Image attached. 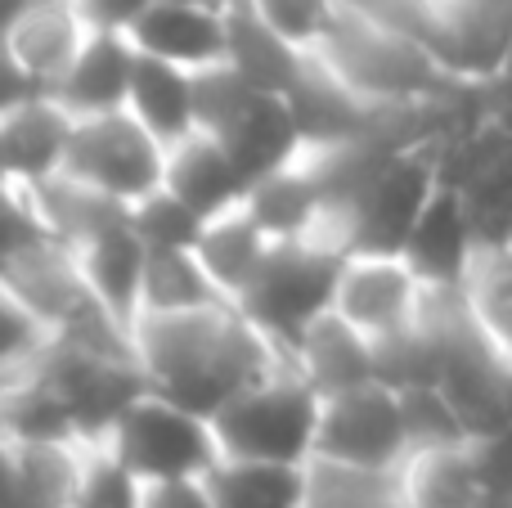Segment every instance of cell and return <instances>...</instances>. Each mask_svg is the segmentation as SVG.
Returning <instances> with one entry per match:
<instances>
[{
  "label": "cell",
  "instance_id": "27",
  "mask_svg": "<svg viewBox=\"0 0 512 508\" xmlns=\"http://www.w3.org/2000/svg\"><path fill=\"white\" fill-rule=\"evenodd\" d=\"M459 297L477 329L512 360V239H481L459 279Z\"/></svg>",
  "mask_w": 512,
  "mask_h": 508
},
{
  "label": "cell",
  "instance_id": "8",
  "mask_svg": "<svg viewBox=\"0 0 512 508\" xmlns=\"http://www.w3.org/2000/svg\"><path fill=\"white\" fill-rule=\"evenodd\" d=\"M441 135L436 140H418L396 149L351 198L342 212V243L346 252L369 248V252H400L423 216L427 198L441 185Z\"/></svg>",
  "mask_w": 512,
  "mask_h": 508
},
{
  "label": "cell",
  "instance_id": "6",
  "mask_svg": "<svg viewBox=\"0 0 512 508\" xmlns=\"http://www.w3.org/2000/svg\"><path fill=\"white\" fill-rule=\"evenodd\" d=\"M414 450L400 405V387L387 378L346 387V392L319 396V432L315 459L364 473H396L405 455Z\"/></svg>",
  "mask_w": 512,
  "mask_h": 508
},
{
  "label": "cell",
  "instance_id": "10",
  "mask_svg": "<svg viewBox=\"0 0 512 508\" xmlns=\"http://www.w3.org/2000/svg\"><path fill=\"white\" fill-rule=\"evenodd\" d=\"M41 374L63 401L77 437L90 441V446H104L113 437L117 419L149 387L135 356H108V351L72 347V342H50L45 347Z\"/></svg>",
  "mask_w": 512,
  "mask_h": 508
},
{
  "label": "cell",
  "instance_id": "1",
  "mask_svg": "<svg viewBox=\"0 0 512 508\" xmlns=\"http://www.w3.org/2000/svg\"><path fill=\"white\" fill-rule=\"evenodd\" d=\"M135 360L153 392L212 419L243 387L288 365V351L234 302H216L203 311L135 320Z\"/></svg>",
  "mask_w": 512,
  "mask_h": 508
},
{
  "label": "cell",
  "instance_id": "31",
  "mask_svg": "<svg viewBox=\"0 0 512 508\" xmlns=\"http://www.w3.org/2000/svg\"><path fill=\"white\" fill-rule=\"evenodd\" d=\"M256 14L283 36L297 50L315 54L319 41L328 36V27L342 14V0H248Z\"/></svg>",
  "mask_w": 512,
  "mask_h": 508
},
{
  "label": "cell",
  "instance_id": "15",
  "mask_svg": "<svg viewBox=\"0 0 512 508\" xmlns=\"http://www.w3.org/2000/svg\"><path fill=\"white\" fill-rule=\"evenodd\" d=\"M477 243H481V230H477V216H472L468 198L441 180L400 252H405L409 266L432 288H459Z\"/></svg>",
  "mask_w": 512,
  "mask_h": 508
},
{
  "label": "cell",
  "instance_id": "3",
  "mask_svg": "<svg viewBox=\"0 0 512 508\" xmlns=\"http://www.w3.org/2000/svg\"><path fill=\"white\" fill-rule=\"evenodd\" d=\"M216 446L234 459H270V464H310L319 432V392L292 369L256 378L234 401L212 414Z\"/></svg>",
  "mask_w": 512,
  "mask_h": 508
},
{
  "label": "cell",
  "instance_id": "17",
  "mask_svg": "<svg viewBox=\"0 0 512 508\" xmlns=\"http://www.w3.org/2000/svg\"><path fill=\"white\" fill-rule=\"evenodd\" d=\"M288 360L319 396H333V392H346V387L382 378L378 347L355 324H346L337 311H324L319 320H310L301 329V338L288 347Z\"/></svg>",
  "mask_w": 512,
  "mask_h": 508
},
{
  "label": "cell",
  "instance_id": "21",
  "mask_svg": "<svg viewBox=\"0 0 512 508\" xmlns=\"http://www.w3.org/2000/svg\"><path fill=\"white\" fill-rule=\"evenodd\" d=\"M270 248H274V239L248 212V203L207 216L203 234H198V243H194L198 261L207 266V275H212V284L221 288L225 302H239V297L256 284V275H261Z\"/></svg>",
  "mask_w": 512,
  "mask_h": 508
},
{
  "label": "cell",
  "instance_id": "34",
  "mask_svg": "<svg viewBox=\"0 0 512 508\" xmlns=\"http://www.w3.org/2000/svg\"><path fill=\"white\" fill-rule=\"evenodd\" d=\"M36 90H41V86H36V81L27 77L23 63H18L14 54H9V45H5V41H0V117H5L9 108H18L23 99H32Z\"/></svg>",
  "mask_w": 512,
  "mask_h": 508
},
{
  "label": "cell",
  "instance_id": "22",
  "mask_svg": "<svg viewBox=\"0 0 512 508\" xmlns=\"http://www.w3.org/2000/svg\"><path fill=\"white\" fill-rule=\"evenodd\" d=\"M225 27H230V59L225 63L256 90L288 95L301 81V72L310 68V54L297 50L292 41H283L248 0H234V5L225 9Z\"/></svg>",
  "mask_w": 512,
  "mask_h": 508
},
{
  "label": "cell",
  "instance_id": "19",
  "mask_svg": "<svg viewBox=\"0 0 512 508\" xmlns=\"http://www.w3.org/2000/svg\"><path fill=\"white\" fill-rule=\"evenodd\" d=\"M162 185H167L171 194L185 198L203 221L207 216H216V212L239 207L243 194H248V180H243L234 153L225 149V140L221 135H212V131H189L185 140L171 144Z\"/></svg>",
  "mask_w": 512,
  "mask_h": 508
},
{
  "label": "cell",
  "instance_id": "36",
  "mask_svg": "<svg viewBox=\"0 0 512 508\" xmlns=\"http://www.w3.org/2000/svg\"><path fill=\"white\" fill-rule=\"evenodd\" d=\"M0 508H27L23 504V477H18V441L0 432Z\"/></svg>",
  "mask_w": 512,
  "mask_h": 508
},
{
  "label": "cell",
  "instance_id": "12",
  "mask_svg": "<svg viewBox=\"0 0 512 508\" xmlns=\"http://www.w3.org/2000/svg\"><path fill=\"white\" fill-rule=\"evenodd\" d=\"M126 36L135 41L140 54L167 59L185 72H203L230 59V27H225V9L185 5V0H149L140 9Z\"/></svg>",
  "mask_w": 512,
  "mask_h": 508
},
{
  "label": "cell",
  "instance_id": "28",
  "mask_svg": "<svg viewBox=\"0 0 512 508\" xmlns=\"http://www.w3.org/2000/svg\"><path fill=\"white\" fill-rule=\"evenodd\" d=\"M90 441H18V477L27 508H77Z\"/></svg>",
  "mask_w": 512,
  "mask_h": 508
},
{
  "label": "cell",
  "instance_id": "9",
  "mask_svg": "<svg viewBox=\"0 0 512 508\" xmlns=\"http://www.w3.org/2000/svg\"><path fill=\"white\" fill-rule=\"evenodd\" d=\"M427 293H432V284L409 266L405 252L355 248L346 252L342 270H337L333 311L346 324H355L373 347H387L423 320Z\"/></svg>",
  "mask_w": 512,
  "mask_h": 508
},
{
  "label": "cell",
  "instance_id": "30",
  "mask_svg": "<svg viewBox=\"0 0 512 508\" xmlns=\"http://www.w3.org/2000/svg\"><path fill=\"white\" fill-rule=\"evenodd\" d=\"M50 347V329L36 320V311L0 279V378L36 365Z\"/></svg>",
  "mask_w": 512,
  "mask_h": 508
},
{
  "label": "cell",
  "instance_id": "7",
  "mask_svg": "<svg viewBox=\"0 0 512 508\" xmlns=\"http://www.w3.org/2000/svg\"><path fill=\"white\" fill-rule=\"evenodd\" d=\"M63 176L81 180V185L131 207L162 185V176H167V144L131 108L77 117L68 140V158H63Z\"/></svg>",
  "mask_w": 512,
  "mask_h": 508
},
{
  "label": "cell",
  "instance_id": "40",
  "mask_svg": "<svg viewBox=\"0 0 512 508\" xmlns=\"http://www.w3.org/2000/svg\"><path fill=\"white\" fill-rule=\"evenodd\" d=\"M0 185H14V180H9V176H5V167H0Z\"/></svg>",
  "mask_w": 512,
  "mask_h": 508
},
{
  "label": "cell",
  "instance_id": "32",
  "mask_svg": "<svg viewBox=\"0 0 512 508\" xmlns=\"http://www.w3.org/2000/svg\"><path fill=\"white\" fill-rule=\"evenodd\" d=\"M144 504V482L113 455L108 446H90L86 482H81L77 508H140Z\"/></svg>",
  "mask_w": 512,
  "mask_h": 508
},
{
  "label": "cell",
  "instance_id": "25",
  "mask_svg": "<svg viewBox=\"0 0 512 508\" xmlns=\"http://www.w3.org/2000/svg\"><path fill=\"white\" fill-rule=\"evenodd\" d=\"M126 108L171 149V144L185 140L189 131H198L194 72L135 50V77H131V99H126Z\"/></svg>",
  "mask_w": 512,
  "mask_h": 508
},
{
  "label": "cell",
  "instance_id": "26",
  "mask_svg": "<svg viewBox=\"0 0 512 508\" xmlns=\"http://www.w3.org/2000/svg\"><path fill=\"white\" fill-rule=\"evenodd\" d=\"M216 302H225V297H221V288L212 284V275H207V266L198 261L194 248H149L144 252L135 320H144V315L203 311V306H216Z\"/></svg>",
  "mask_w": 512,
  "mask_h": 508
},
{
  "label": "cell",
  "instance_id": "13",
  "mask_svg": "<svg viewBox=\"0 0 512 508\" xmlns=\"http://www.w3.org/2000/svg\"><path fill=\"white\" fill-rule=\"evenodd\" d=\"M400 500L409 508H486V459L477 437L414 446L396 468Z\"/></svg>",
  "mask_w": 512,
  "mask_h": 508
},
{
  "label": "cell",
  "instance_id": "14",
  "mask_svg": "<svg viewBox=\"0 0 512 508\" xmlns=\"http://www.w3.org/2000/svg\"><path fill=\"white\" fill-rule=\"evenodd\" d=\"M72 122L77 117L50 95L36 90L18 108L0 117V167L18 189H36L45 180L63 176V158H68Z\"/></svg>",
  "mask_w": 512,
  "mask_h": 508
},
{
  "label": "cell",
  "instance_id": "38",
  "mask_svg": "<svg viewBox=\"0 0 512 508\" xmlns=\"http://www.w3.org/2000/svg\"><path fill=\"white\" fill-rule=\"evenodd\" d=\"M495 90H499V95H504V99H512V59H508L504 77H499V81H495Z\"/></svg>",
  "mask_w": 512,
  "mask_h": 508
},
{
  "label": "cell",
  "instance_id": "16",
  "mask_svg": "<svg viewBox=\"0 0 512 508\" xmlns=\"http://www.w3.org/2000/svg\"><path fill=\"white\" fill-rule=\"evenodd\" d=\"M90 32L95 23L81 14L77 0H32L5 32V45L36 86L54 90L81 54V45L90 41Z\"/></svg>",
  "mask_w": 512,
  "mask_h": 508
},
{
  "label": "cell",
  "instance_id": "29",
  "mask_svg": "<svg viewBox=\"0 0 512 508\" xmlns=\"http://www.w3.org/2000/svg\"><path fill=\"white\" fill-rule=\"evenodd\" d=\"M131 225L144 248H194L207 221L180 194L158 185L153 194H144L140 203H131Z\"/></svg>",
  "mask_w": 512,
  "mask_h": 508
},
{
  "label": "cell",
  "instance_id": "18",
  "mask_svg": "<svg viewBox=\"0 0 512 508\" xmlns=\"http://www.w3.org/2000/svg\"><path fill=\"white\" fill-rule=\"evenodd\" d=\"M131 77H135V41L126 32H113V27H95L50 95L72 117L117 113L131 99Z\"/></svg>",
  "mask_w": 512,
  "mask_h": 508
},
{
  "label": "cell",
  "instance_id": "24",
  "mask_svg": "<svg viewBox=\"0 0 512 508\" xmlns=\"http://www.w3.org/2000/svg\"><path fill=\"white\" fill-rule=\"evenodd\" d=\"M77 261L86 270L90 288L99 293V302L113 306L126 324H135V302H140V275H144V243L135 234L131 216L113 221L108 230L90 234L86 243H77Z\"/></svg>",
  "mask_w": 512,
  "mask_h": 508
},
{
  "label": "cell",
  "instance_id": "33",
  "mask_svg": "<svg viewBox=\"0 0 512 508\" xmlns=\"http://www.w3.org/2000/svg\"><path fill=\"white\" fill-rule=\"evenodd\" d=\"M140 508H216V500L203 477H189V482H149Z\"/></svg>",
  "mask_w": 512,
  "mask_h": 508
},
{
  "label": "cell",
  "instance_id": "5",
  "mask_svg": "<svg viewBox=\"0 0 512 508\" xmlns=\"http://www.w3.org/2000/svg\"><path fill=\"white\" fill-rule=\"evenodd\" d=\"M342 257H346V248H337L328 239L274 243L256 284L234 306L288 351L310 320L333 311V288H337Z\"/></svg>",
  "mask_w": 512,
  "mask_h": 508
},
{
  "label": "cell",
  "instance_id": "23",
  "mask_svg": "<svg viewBox=\"0 0 512 508\" xmlns=\"http://www.w3.org/2000/svg\"><path fill=\"white\" fill-rule=\"evenodd\" d=\"M207 491L216 508H306L310 464H270V459L221 455L207 468Z\"/></svg>",
  "mask_w": 512,
  "mask_h": 508
},
{
  "label": "cell",
  "instance_id": "11",
  "mask_svg": "<svg viewBox=\"0 0 512 508\" xmlns=\"http://www.w3.org/2000/svg\"><path fill=\"white\" fill-rule=\"evenodd\" d=\"M432 54L463 86H495L512 59V0H436Z\"/></svg>",
  "mask_w": 512,
  "mask_h": 508
},
{
  "label": "cell",
  "instance_id": "20",
  "mask_svg": "<svg viewBox=\"0 0 512 508\" xmlns=\"http://www.w3.org/2000/svg\"><path fill=\"white\" fill-rule=\"evenodd\" d=\"M221 140H225V149L234 153V162H239L248 185L261 176H270V171L288 167V162L306 149L288 95H270V90H256L248 99V108L234 117L230 131H225Z\"/></svg>",
  "mask_w": 512,
  "mask_h": 508
},
{
  "label": "cell",
  "instance_id": "2",
  "mask_svg": "<svg viewBox=\"0 0 512 508\" xmlns=\"http://www.w3.org/2000/svg\"><path fill=\"white\" fill-rule=\"evenodd\" d=\"M315 59L333 77H342L360 99L382 104V108L454 104V99L481 90V86H463L459 77H450L423 41L378 23V18H369L364 9L346 5V0H342L337 23L319 41Z\"/></svg>",
  "mask_w": 512,
  "mask_h": 508
},
{
  "label": "cell",
  "instance_id": "35",
  "mask_svg": "<svg viewBox=\"0 0 512 508\" xmlns=\"http://www.w3.org/2000/svg\"><path fill=\"white\" fill-rule=\"evenodd\" d=\"M81 14L90 18L95 27H113V32H126V27L140 18V9L149 0H77Z\"/></svg>",
  "mask_w": 512,
  "mask_h": 508
},
{
  "label": "cell",
  "instance_id": "4",
  "mask_svg": "<svg viewBox=\"0 0 512 508\" xmlns=\"http://www.w3.org/2000/svg\"><path fill=\"white\" fill-rule=\"evenodd\" d=\"M144 486L149 482H189L207 477V468L221 459L216 428L207 414L171 401V396L144 387L131 410L117 419L113 437L104 441Z\"/></svg>",
  "mask_w": 512,
  "mask_h": 508
},
{
  "label": "cell",
  "instance_id": "37",
  "mask_svg": "<svg viewBox=\"0 0 512 508\" xmlns=\"http://www.w3.org/2000/svg\"><path fill=\"white\" fill-rule=\"evenodd\" d=\"M32 5V0H0V41H5V32L18 23V14Z\"/></svg>",
  "mask_w": 512,
  "mask_h": 508
},
{
  "label": "cell",
  "instance_id": "39",
  "mask_svg": "<svg viewBox=\"0 0 512 508\" xmlns=\"http://www.w3.org/2000/svg\"><path fill=\"white\" fill-rule=\"evenodd\" d=\"M185 5H207V9H230L234 0H185Z\"/></svg>",
  "mask_w": 512,
  "mask_h": 508
}]
</instances>
